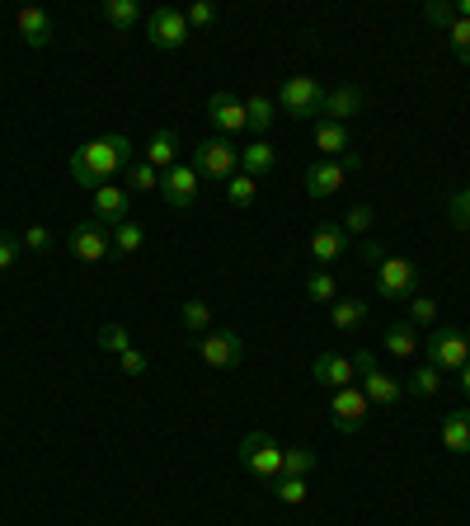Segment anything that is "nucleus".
Instances as JSON below:
<instances>
[{
  "instance_id": "obj_1",
  "label": "nucleus",
  "mask_w": 470,
  "mask_h": 526,
  "mask_svg": "<svg viewBox=\"0 0 470 526\" xmlns=\"http://www.w3.org/2000/svg\"><path fill=\"white\" fill-rule=\"evenodd\" d=\"M132 160H137L132 137H127V132H109V137L85 141V146L71 155V179H76L80 188H104V184H113V174L127 170Z\"/></svg>"
},
{
  "instance_id": "obj_2",
  "label": "nucleus",
  "mask_w": 470,
  "mask_h": 526,
  "mask_svg": "<svg viewBox=\"0 0 470 526\" xmlns=\"http://www.w3.org/2000/svg\"><path fill=\"white\" fill-rule=\"evenodd\" d=\"M423 357H428L438 372H461V367L470 362V334L461 325L428 329V339H423Z\"/></svg>"
},
{
  "instance_id": "obj_3",
  "label": "nucleus",
  "mask_w": 470,
  "mask_h": 526,
  "mask_svg": "<svg viewBox=\"0 0 470 526\" xmlns=\"http://www.w3.org/2000/svg\"><path fill=\"white\" fill-rule=\"evenodd\" d=\"M193 170H198V179L226 184L231 174H240V146H235L231 137H207V141H198V151H193Z\"/></svg>"
},
{
  "instance_id": "obj_4",
  "label": "nucleus",
  "mask_w": 470,
  "mask_h": 526,
  "mask_svg": "<svg viewBox=\"0 0 470 526\" xmlns=\"http://www.w3.org/2000/svg\"><path fill=\"white\" fill-rule=\"evenodd\" d=\"M193 353H198V362H207V367L231 372V367L245 362V339H240L235 329H207V334L193 339Z\"/></svg>"
},
{
  "instance_id": "obj_5",
  "label": "nucleus",
  "mask_w": 470,
  "mask_h": 526,
  "mask_svg": "<svg viewBox=\"0 0 470 526\" xmlns=\"http://www.w3.org/2000/svg\"><path fill=\"white\" fill-rule=\"evenodd\" d=\"M278 109L287 113V118H320V109H325V90H320V80H315V76L282 80Z\"/></svg>"
},
{
  "instance_id": "obj_6",
  "label": "nucleus",
  "mask_w": 470,
  "mask_h": 526,
  "mask_svg": "<svg viewBox=\"0 0 470 526\" xmlns=\"http://www.w3.org/2000/svg\"><path fill=\"white\" fill-rule=\"evenodd\" d=\"M353 362H358V390L367 395V404H372V409H391V404H400L405 386H400L395 376H386V372H381L372 353H358Z\"/></svg>"
},
{
  "instance_id": "obj_7",
  "label": "nucleus",
  "mask_w": 470,
  "mask_h": 526,
  "mask_svg": "<svg viewBox=\"0 0 470 526\" xmlns=\"http://www.w3.org/2000/svg\"><path fill=\"white\" fill-rule=\"evenodd\" d=\"M146 43L160 47V52H179V47L188 43L184 10H174V5H156V10L146 15Z\"/></svg>"
},
{
  "instance_id": "obj_8",
  "label": "nucleus",
  "mask_w": 470,
  "mask_h": 526,
  "mask_svg": "<svg viewBox=\"0 0 470 526\" xmlns=\"http://www.w3.org/2000/svg\"><path fill=\"white\" fill-rule=\"evenodd\" d=\"M376 292L386 296V301H409V296L419 292V273H414V263L400 259V254H386V259L376 263Z\"/></svg>"
},
{
  "instance_id": "obj_9",
  "label": "nucleus",
  "mask_w": 470,
  "mask_h": 526,
  "mask_svg": "<svg viewBox=\"0 0 470 526\" xmlns=\"http://www.w3.org/2000/svg\"><path fill=\"white\" fill-rule=\"evenodd\" d=\"M358 165H362L358 155H348V160H315L311 170H306V193H311V198H334Z\"/></svg>"
},
{
  "instance_id": "obj_10",
  "label": "nucleus",
  "mask_w": 470,
  "mask_h": 526,
  "mask_svg": "<svg viewBox=\"0 0 470 526\" xmlns=\"http://www.w3.org/2000/svg\"><path fill=\"white\" fill-rule=\"evenodd\" d=\"M240 461H245V470H254L259 480H278L282 475V447L268 433L245 437V442H240Z\"/></svg>"
},
{
  "instance_id": "obj_11",
  "label": "nucleus",
  "mask_w": 470,
  "mask_h": 526,
  "mask_svg": "<svg viewBox=\"0 0 470 526\" xmlns=\"http://www.w3.org/2000/svg\"><path fill=\"white\" fill-rule=\"evenodd\" d=\"M329 414H334V433H362V423H367V414H372V404H367V395H362L358 386H344L334 390V400H329Z\"/></svg>"
},
{
  "instance_id": "obj_12",
  "label": "nucleus",
  "mask_w": 470,
  "mask_h": 526,
  "mask_svg": "<svg viewBox=\"0 0 470 526\" xmlns=\"http://www.w3.org/2000/svg\"><path fill=\"white\" fill-rule=\"evenodd\" d=\"M207 118H212V127H217L221 137H240V132H250V113H245V104L235 99V94L217 90V94H207Z\"/></svg>"
},
{
  "instance_id": "obj_13",
  "label": "nucleus",
  "mask_w": 470,
  "mask_h": 526,
  "mask_svg": "<svg viewBox=\"0 0 470 526\" xmlns=\"http://www.w3.org/2000/svg\"><path fill=\"white\" fill-rule=\"evenodd\" d=\"M66 249H71L80 263H104L113 249V235H104L99 221H80V226H71V235H66Z\"/></svg>"
},
{
  "instance_id": "obj_14",
  "label": "nucleus",
  "mask_w": 470,
  "mask_h": 526,
  "mask_svg": "<svg viewBox=\"0 0 470 526\" xmlns=\"http://www.w3.org/2000/svg\"><path fill=\"white\" fill-rule=\"evenodd\" d=\"M160 198L170 202V207H188V202L198 198V170H193V160H179L174 170L160 174Z\"/></svg>"
},
{
  "instance_id": "obj_15",
  "label": "nucleus",
  "mask_w": 470,
  "mask_h": 526,
  "mask_svg": "<svg viewBox=\"0 0 470 526\" xmlns=\"http://www.w3.org/2000/svg\"><path fill=\"white\" fill-rule=\"evenodd\" d=\"M311 376L320 381V386H329V390H344V386L358 381V362H353L348 353H320L311 362Z\"/></svg>"
},
{
  "instance_id": "obj_16",
  "label": "nucleus",
  "mask_w": 470,
  "mask_h": 526,
  "mask_svg": "<svg viewBox=\"0 0 470 526\" xmlns=\"http://www.w3.org/2000/svg\"><path fill=\"white\" fill-rule=\"evenodd\" d=\"M127 207H132V193H127L123 184L94 188V221H99V226H123Z\"/></svg>"
},
{
  "instance_id": "obj_17",
  "label": "nucleus",
  "mask_w": 470,
  "mask_h": 526,
  "mask_svg": "<svg viewBox=\"0 0 470 526\" xmlns=\"http://www.w3.org/2000/svg\"><path fill=\"white\" fill-rule=\"evenodd\" d=\"M315 151H320V160H348V155H353L348 127L329 123V118H315Z\"/></svg>"
},
{
  "instance_id": "obj_18",
  "label": "nucleus",
  "mask_w": 470,
  "mask_h": 526,
  "mask_svg": "<svg viewBox=\"0 0 470 526\" xmlns=\"http://www.w3.org/2000/svg\"><path fill=\"white\" fill-rule=\"evenodd\" d=\"M141 160H146V165H151V170H174V165H179V132H174V127H160L156 137L146 141V151H141Z\"/></svg>"
},
{
  "instance_id": "obj_19",
  "label": "nucleus",
  "mask_w": 470,
  "mask_h": 526,
  "mask_svg": "<svg viewBox=\"0 0 470 526\" xmlns=\"http://www.w3.org/2000/svg\"><path fill=\"white\" fill-rule=\"evenodd\" d=\"M358 113H362V90H358V85H339V90H325V109H320V118L348 127V118H358Z\"/></svg>"
},
{
  "instance_id": "obj_20",
  "label": "nucleus",
  "mask_w": 470,
  "mask_h": 526,
  "mask_svg": "<svg viewBox=\"0 0 470 526\" xmlns=\"http://www.w3.org/2000/svg\"><path fill=\"white\" fill-rule=\"evenodd\" d=\"M344 254H348L344 226H320V231H311V259L315 263H339Z\"/></svg>"
},
{
  "instance_id": "obj_21",
  "label": "nucleus",
  "mask_w": 470,
  "mask_h": 526,
  "mask_svg": "<svg viewBox=\"0 0 470 526\" xmlns=\"http://www.w3.org/2000/svg\"><path fill=\"white\" fill-rule=\"evenodd\" d=\"M15 29H19V38L29 47H47L52 43V19H47V10H38V5H24L15 15Z\"/></svg>"
},
{
  "instance_id": "obj_22",
  "label": "nucleus",
  "mask_w": 470,
  "mask_h": 526,
  "mask_svg": "<svg viewBox=\"0 0 470 526\" xmlns=\"http://www.w3.org/2000/svg\"><path fill=\"white\" fill-rule=\"evenodd\" d=\"M442 447L452 451V456H470V414L466 409H456V414L442 418Z\"/></svg>"
},
{
  "instance_id": "obj_23",
  "label": "nucleus",
  "mask_w": 470,
  "mask_h": 526,
  "mask_svg": "<svg viewBox=\"0 0 470 526\" xmlns=\"http://www.w3.org/2000/svg\"><path fill=\"white\" fill-rule=\"evenodd\" d=\"M273 165H278V151H273L264 137L250 141V146L240 151V170L250 174V179H259V174H273Z\"/></svg>"
},
{
  "instance_id": "obj_24",
  "label": "nucleus",
  "mask_w": 470,
  "mask_h": 526,
  "mask_svg": "<svg viewBox=\"0 0 470 526\" xmlns=\"http://www.w3.org/2000/svg\"><path fill=\"white\" fill-rule=\"evenodd\" d=\"M362 320H367V301H334L329 306V325L339 329V334H353V329H362Z\"/></svg>"
},
{
  "instance_id": "obj_25",
  "label": "nucleus",
  "mask_w": 470,
  "mask_h": 526,
  "mask_svg": "<svg viewBox=\"0 0 470 526\" xmlns=\"http://www.w3.org/2000/svg\"><path fill=\"white\" fill-rule=\"evenodd\" d=\"M442 390V372L433 367V362H423V367H414L405 381V395H414V400H433Z\"/></svg>"
},
{
  "instance_id": "obj_26",
  "label": "nucleus",
  "mask_w": 470,
  "mask_h": 526,
  "mask_svg": "<svg viewBox=\"0 0 470 526\" xmlns=\"http://www.w3.org/2000/svg\"><path fill=\"white\" fill-rule=\"evenodd\" d=\"M254 198H259V179H250L245 170L226 179V202H231L235 212H250V207H254Z\"/></svg>"
},
{
  "instance_id": "obj_27",
  "label": "nucleus",
  "mask_w": 470,
  "mask_h": 526,
  "mask_svg": "<svg viewBox=\"0 0 470 526\" xmlns=\"http://www.w3.org/2000/svg\"><path fill=\"white\" fill-rule=\"evenodd\" d=\"M123 188L127 193H160V170H151L146 160H132L123 174Z\"/></svg>"
},
{
  "instance_id": "obj_28",
  "label": "nucleus",
  "mask_w": 470,
  "mask_h": 526,
  "mask_svg": "<svg viewBox=\"0 0 470 526\" xmlns=\"http://www.w3.org/2000/svg\"><path fill=\"white\" fill-rule=\"evenodd\" d=\"M386 353H391V357H414V353H419V334H414L409 320H400V325L386 329Z\"/></svg>"
},
{
  "instance_id": "obj_29",
  "label": "nucleus",
  "mask_w": 470,
  "mask_h": 526,
  "mask_svg": "<svg viewBox=\"0 0 470 526\" xmlns=\"http://www.w3.org/2000/svg\"><path fill=\"white\" fill-rule=\"evenodd\" d=\"M306 296H311L315 306H334V301H339V282H334V273H329V268H315L311 278H306Z\"/></svg>"
},
{
  "instance_id": "obj_30",
  "label": "nucleus",
  "mask_w": 470,
  "mask_h": 526,
  "mask_svg": "<svg viewBox=\"0 0 470 526\" xmlns=\"http://www.w3.org/2000/svg\"><path fill=\"white\" fill-rule=\"evenodd\" d=\"M104 19H109V29L127 33L141 19V5L137 0H104Z\"/></svg>"
},
{
  "instance_id": "obj_31",
  "label": "nucleus",
  "mask_w": 470,
  "mask_h": 526,
  "mask_svg": "<svg viewBox=\"0 0 470 526\" xmlns=\"http://www.w3.org/2000/svg\"><path fill=\"white\" fill-rule=\"evenodd\" d=\"M273 494H278V503L297 508V503L311 498V480H301V475H278V480H273Z\"/></svg>"
},
{
  "instance_id": "obj_32",
  "label": "nucleus",
  "mask_w": 470,
  "mask_h": 526,
  "mask_svg": "<svg viewBox=\"0 0 470 526\" xmlns=\"http://www.w3.org/2000/svg\"><path fill=\"white\" fill-rule=\"evenodd\" d=\"M141 245H146V226H137L132 217H127L123 226H113V249H118V254H137Z\"/></svg>"
},
{
  "instance_id": "obj_33",
  "label": "nucleus",
  "mask_w": 470,
  "mask_h": 526,
  "mask_svg": "<svg viewBox=\"0 0 470 526\" xmlns=\"http://www.w3.org/2000/svg\"><path fill=\"white\" fill-rule=\"evenodd\" d=\"M245 113H250V132H259V137L273 127V99H268V94H250V99H245Z\"/></svg>"
},
{
  "instance_id": "obj_34",
  "label": "nucleus",
  "mask_w": 470,
  "mask_h": 526,
  "mask_svg": "<svg viewBox=\"0 0 470 526\" xmlns=\"http://www.w3.org/2000/svg\"><path fill=\"white\" fill-rule=\"evenodd\" d=\"M94 343H99V348H104V353H113V357H123L127 348H132V334H127L123 325H99V334H94Z\"/></svg>"
},
{
  "instance_id": "obj_35",
  "label": "nucleus",
  "mask_w": 470,
  "mask_h": 526,
  "mask_svg": "<svg viewBox=\"0 0 470 526\" xmlns=\"http://www.w3.org/2000/svg\"><path fill=\"white\" fill-rule=\"evenodd\" d=\"M179 320H184V329L198 339V334H207V329H212V310H207V301H184Z\"/></svg>"
},
{
  "instance_id": "obj_36",
  "label": "nucleus",
  "mask_w": 470,
  "mask_h": 526,
  "mask_svg": "<svg viewBox=\"0 0 470 526\" xmlns=\"http://www.w3.org/2000/svg\"><path fill=\"white\" fill-rule=\"evenodd\" d=\"M184 19H188V33H193V29L203 33V29H212V24L221 19V10L212 5V0H193V5L184 10Z\"/></svg>"
},
{
  "instance_id": "obj_37",
  "label": "nucleus",
  "mask_w": 470,
  "mask_h": 526,
  "mask_svg": "<svg viewBox=\"0 0 470 526\" xmlns=\"http://www.w3.org/2000/svg\"><path fill=\"white\" fill-rule=\"evenodd\" d=\"M311 470H315V451H306V447L282 451V475H301V480H306Z\"/></svg>"
},
{
  "instance_id": "obj_38",
  "label": "nucleus",
  "mask_w": 470,
  "mask_h": 526,
  "mask_svg": "<svg viewBox=\"0 0 470 526\" xmlns=\"http://www.w3.org/2000/svg\"><path fill=\"white\" fill-rule=\"evenodd\" d=\"M447 47H452L456 62L470 66V19H452V29H447Z\"/></svg>"
},
{
  "instance_id": "obj_39",
  "label": "nucleus",
  "mask_w": 470,
  "mask_h": 526,
  "mask_svg": "<svg viewBox=\"0 0 470 526\" xmlns=\"http://www.w3.org/2000/svg\"><path fill=\"white\" fill-rule=\"evenodd\" d=\"M447 217H452L456 231L470 235V188H456L452 198H447Z\"/></svg>"
},
{
  "instance_id": "obj_40",
  "label": "nucleus",
  "mask_w": 470,
  "mask_h": 526,
  "mask_svg": "<svg viewBox=\"0 0 470 526\" xmlns=\"http://www.w3.org/2000/svg\"><path fill=\"white\" fill-rule=\"evenodd\" d=\"M433 320H438V301L423 292L409 296V325H433Z\"/></svg>"
},
{
  "instance_id": "obj_41",
  "label": "nucleus",
  "mask_w": 470,
  "mask_h": 526,
  "mask_svg": "<svg viewBox=\"0 0 470 526\" xmlns=\"http://www.w3.org/2000/svg\"><path fill=\"white\" fill-rule=\"evenodd\" d=\"M372 202H353V207H348V217H344V231L348 235H367L372 231Z\"/></svg>"
},
{
  "instance_id": "obj_42",
  "label": "nucleus",
  "mask_w": 470,
  "mask_h": 526,
  "mask_svg": "<svg viewBox=\"0 0 470 526\" xmlns=\"http://www.w3.org/2000/svg\"><path fill=\"white\" fill-rule=\"evenodd\" d=\"M423 19H428V24H438V29L447 33V29H452V19H456V10L447 5V0H428V5H423Z\"/></svg>"
},
{
  "instance_id": "obj_43",
  "label": "nucleus",
  "mask_w": 470,
  "mask_h": 526,
  "mask_svg": "<svg viewBox=\"0 0 470 526\" xmlns=\"http://www.w3.org/2000/svg\"><path fill=\"white\" fill-rule=\"evenodd\" d=\"M19 263V240L10 231H0V273H10Z\"/></svg>"
},
{
  "instance_id": "obj_44",
  "label": "nucleus",
  "mask_w": 470,
  "mask_h": 526,
  "mask_svg": "<svg viewBox=\"0 0 470 526\" xmlns=\"http://www.w3.org/2000/svg\"><path fill=\"white\" fill-rule=\"evenodd\" d=\"M118 367H123V376H146V353H137V348H127V353L118 357Z\"/></svg>"
},
{
  "instance_id": "obj_45",
  "label": "nucleus",
  "mask_w": 470,
  "mask_h": 526,
  "mask_svg": "<svg viewBox=\"0 0 470 526\" xmlns=\"http://www.w3.org/2000/svg\"><path fill=\"white\" fill-rule=\"evenodd\" d=\"M24 245H29V249H52V235H47V226H24Z\"/></svg>"
},
{
  "instance_id": "obj_46",
  "label": "nucleus",
  "mask_w": 470,
  "mask_h": 526,
  "mask_svg": "<svg viewBox=\"0 0 470 526\" xmlns=\"http://www.w3.org/2000/svg\"><path fill=\"white\" fill-rule=\"evenodd\" d=\"M452 10H456V19H470V0H456Z\"/></svg>"
},
{
  "instance_id": "obj_47",
  "label": "nucleus",
  "mask_w": 470,
  "mask_h": 526,
  "mask_svg": "<svg viewBox=\"0 0 470 526\" xmlns=\"http://www.w3.org/2000/svg\"><path fill=\"white\" fill-rule=\"evenodd\" d=\"M461 390H466V395H470V362H466V367H461Z\"/></svg>"
}]
</instances>
